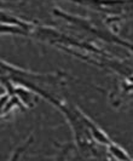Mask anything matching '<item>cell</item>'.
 <instances>
[{"label":"cell","mask_w":133,"mask_h":161,"mask_svg":"<svg viewBox=\"0 0 133 161\" xmlns=\"http://www.w3.org/2000/svg\"><path fill=\"white\" fill-rule=\"evenodd\" d=\"M65 73H33L15 67L0 59V85L8 89L12 84H18L30 89L38 96L48 92L47 87H58L65 84Z\"/></svg>","instance_id":"cell-1"},{"label":"cell","mask_w":133,"mask_h":161,"mask_svg":"<svg viewBox=\"0 0 133 161\" xmlns=\"http://www.w3.org/2000/svg\"><path fill=\"white\" fill-rule=\"evenodd\" d=\"M17 107H19L22 110L25 109V107L22 104V102L15 95H11L6 91H5V93L0 95V116L8 115Z\"/></svg>","instance_id":"cell-2"},{"label":"cell","mask_w":133,"mask_h":161,"mask_svg":"<svg viewBox=\"0 0 133 161\" xmlns=\"http://www.w3.org/2000/svg\"><path fill=\"white\" fill-rule=\"evenodd\" d=\"M107 150L109 153L111 159H118V160H132V158L127 154L125 149H122L115 142H111L109 145H107Z\"/></svg>","instance_id":"cell-3"},{"label":"cell","mask_w":133,"mask_h":161,"mask_svg":"<svg viewBox=\"0 0 133 161\" xmlns=\"http://www.w3.org/2000/svg\"><path fill=\"white\" fill-rule=\"evenodd\" d=\"M0 34H12V35H22V36H29L28 33L24 29L17 27V25H11V24L1 23L0 22Z\"/></svg>","instance_id":"cell-4"},{"label":"cell","mask_w":133,"mask_h":161,"mask_svg":"<svg viewBox=\"0 0 133 161\" xmlns=\"http://www.w3.org/2000/svg\"><path fill=\"white\" fill-rule=\"evenodd\" d=\"M3 1V0H1ZM4 1H16V0H4Z\"/></svg>","instance_id":"cell-5"}]
</instances>
